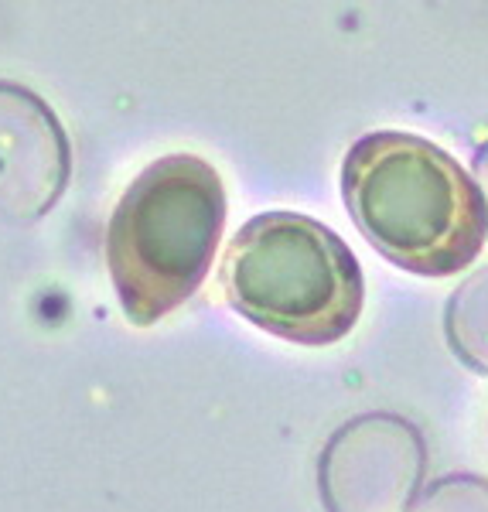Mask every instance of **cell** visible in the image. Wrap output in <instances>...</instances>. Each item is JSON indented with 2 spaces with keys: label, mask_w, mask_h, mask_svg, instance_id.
Instances as JSON below:
<instances>
[{
  "label": "cell",
  "mask_w": 488,
  "mask_h": 512,
  "mask_svg": "<svg viewBox=\"0 0 488 512\" xmlns=\"http://www.w3.org/2000/svg\"><path fill=\"white\" fill-rule=\"evenodd\" d=\"M342 195L362 236L410 274L451 277L485 246V195L451 154L417 134L376 130L355 140Z\"/></svg>",
  "instance_id": "obj_1"
},
{
  "label": "cell",
  "mask_w": 488,
  "mask_h": 512,
  "mask_svg": "<svg viewBox=\"0 0 488 512\" xmlns=\"http://www.w3.org/2000/svg\"><path fill=\"white\" fill-rule=\"evenodd\" d=\"M226 226L219 171L195 154H168L130 181L106 226V267L134 325H157L209 277Z\"/></svg>",
  "instance_id": "obj_2"
},
{
  "label": "cell",
  "mask_w": 488,
  "mask_h": 512,
  "mask_svg": "<svg viewBox=\"0 0 488 512\" xmlns=\"http://www.w3.org/2000/svg\"><path fill=\"white\" fill-rule=\"evenodd\" d=\"M222 287L246 321L297 345L345 338L366 297L355 253L301 212L246 222L222 260Z\"/></svg>",
  "instance_id": "obj_3"
},
{
  "label": "cell",
  "mask_w": 488,
  "mask_h": 512,
  "mask_svg": "<svg viewBox=\"0 0 488 512\" xmlns=\"http://www.w3.org/2000/svg\"><path fill=\"white\" fill-rule=\"evenodd\" d=\"M424 478V441L407 420L366 414L338 427L318 461L328 512H410Z\"/></svg>",
  "instance_id": "obj_4"
},
{
  "label": "cell",
  "mask_w": 488,
  "mask_h": 512,
  "mask_svg": "<svg viewBox=\"0 0 488 512\" xmlns=\"http://www.w3.org/2000/svg\"><path fill=\"white\" fill-rule=\"evenodd\" d=\"M69 175V137L52 106L18 82H0V229L48 216Z\"/></svg>",
  "instance_id": "obj_5"
},
{
  "label": "cell",
  "mask_w": 488,
  "mask_h": 512,
  "mask_svg": "<svg viewBox=\"0 0 488 512\" xmlns=\"http://www.w3.org/2000/svg\"><path fill=\"white\" fill-rule=\"evenodd\" d=\"M417 512H488V482H478L471 475L444 478L427 492Z\"/></svg>",
  "instance_id": "obj_6"
}]
</instances>
